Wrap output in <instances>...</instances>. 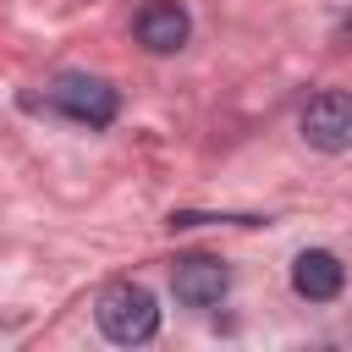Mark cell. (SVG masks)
<instances>
[{"label": "cell", "instance_id": "obj_1", "mask_svg": "<svg viewBox=\"0 0 352 352\" xmlns=\"http://www.w3.org/2000/svg\"><path fill=\"white\" fill-rule=\"evenodd\" d=\"M94 319L116 346H138V341H148L160 330V302L138 280H110L99 292V302H94Z\"/></svg>", "mask_w": 352, "mask_h": 352}, {"label": "cell", "instance_id": "obj_2", "mask_svg": "<svg viewBox=\"0 0 352 352\" xmlns=\"http://www.w3.org/2000/svg\"><path fill=\"white\" fill-rule=\"evenodd\" d=\"M50 104H55L60 116H72L77 126H88V132L110 126V121H116V110H121L116 88H110L104 77H82V72L55 77V82H50Z\"/></svg>", "mask_w": 352, "mask_h": 352}, {"label": "cell", "instance_id": "obj_3", "mask_svg": "<svg viewBox=\"0 0 352 352\" xmlns=\"http://www.w3.org/2000/svg\"><path fill=\"white\" fill-rule=\"evenodd\" d=\"M302 138L314 148H324V154L352 148V94L346 88H319L302 104Z\"/></svg>", "mask_w": 352, "mask_h": 352}, {"label": "cell", "instance_id": "obj_4", "mask_svg": "<svg viewBox=\"0 0 352 352\" xmlns=\"http://www.w3.org/2000/svg\"><path fill=\"white\" fill-rule=\"evenodd\" d=\"M170 286H176V297L187 308H214L226 297V286H231V270L220 258H209V253H187V258H176Z\"/></svg>", "mask_w": 352, "mask_h": 352}, {"label": "cell", "instance_id": "obj_5", "mask_svg": "<svg viewBox=\"0 0 352 352\" xmlns=\"http://www.w3.org/2000/svg\"><path fill=\"white\" fill-rule=\"evenodd\" d=\"M187 33H192V16L182 0H148L138 11V44L148 55H176L187 44Z\"/></svg>", "mask_w": 352, "mask_h": 352}, {"label": "cell", "instance_id": "obj_6", "mask_svg": "<svg viewBox=\"0 0 352 352\" xmlns=\"http://www.w3.org/2000/svg\"><path fill=\"white\" fill-rule=\"evenodd\" d=\"M341 286H346V264H341L330 248H308V253H297V264H292V292H297V297H308V302H330V297H341Z\"/></svg>", "mask_w": 352, "mask_h": 352}]
</instances>
